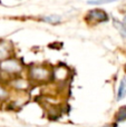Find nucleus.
Instances as JSON below:
<instances>
[{"instance_id": "nucleus-1", "label": "nucleus", "mask_w": 126, "mask_h": 127, "mask_svg": "<svg viewBox=\"0 0 126 127\" xmlns=\"http://www.w3.org/2000/svg\"><path fill=\"white\" fill-rule=\"evenodd\" d=\"M0 69L6 71L7 74H16L20 71L21 67L20 64L15 59H3L0 63Z\"/></svg>"}, {"instance_id": "nucleus-2", "label": "nucleus", "mask_w": 126, "mask_h": 127, "mask_svg": "<svg viewBox=\"0 0 126 127\" xmlns=\"http://www.w3.org/2000/svg\"><path fill=\"white\" fill-rule=\"evenodd\" d=\"M86 19L89 21H96V22H105L109 19L108 15L102 9H93L87 12Z\"/></svg>"}, {"instance_id": "nucleus-3", "label": "nucleus", "mask_w": 126, "mask_h": 127, "mask_svg": "<svg viewBox=\"0 0 126 127\" xmlns=\"http://www.w3.org/2000/svg\"><path fill=\"white\" fill-rule=\"evenodd\" d=\"M30 77L35 80H46L49 77V71L42 67H32L30 69Z\"/></svg>"}, {"instance_id": "nucleus-4", "label": "nucleus", "mask_w": 126, "mask_h": 127, "mask_svg": "<svg viewBox=\"0 0 126 127\" xmlns=\"http://www.w3.org/2000/svg\"><path fill=\"white\" fill-rule=\"evenodd\" d=\"M126 97V78H122L120 84V87H118L117 90V96H116V99L117 100H122Z\"/></svg>"}, {"instance_id": "nucleus-5", "label": "nucleus", "mask_w": 126, "mask_h": 127, "mask_svg": "<svg viewBox=\"0 0 126 127\" xmlns=\"http://www.w3.org/2000/svg\"><path fill=\"white\" fill-rule=\"evenodd\" d=\"M113 21H114V26L118 29L121 36H122L123 39L126 41V25L124 24V22H121V21H118V20H116V19H114Z\"/></svg>"}, {"instance_id": "nucleus-6", "label": "nucleus", "mask_w": 126, "mask_h": 127, "mask_svg": "<svg viewBox=\"0 0 126 127\" xmlns=\"http://www.w3.org/2000/svg\"><path fill=\"white\" fill-rule=\"evenodd\" d=\"M42 20L46 21V22H48V24H58V22H60L62 18H60V16L51 15V16H46V17H44Z\"/></svg>"}, {"instance_id": "nucleus-7", "label": "nucleus", "mask_w": 126, "mask_h": 127, "mask_svg": "<svg viewBox=\"0 0 126 127\" xmlns=\"http://www.w3.org/2000/svg\"><path fill=\"white\" fill-rule=\"evenodd\" d=\"M126 121V106H123L118 109L116 115V122H124Z\"/></svg>"}, {"instance_id": "nucleus-8", "label": "nucleus", "mask_w": 126, "mask_h": 127, "mask_svg": "<svg viewBox=\"0 0 126 127\" xmlns=\"http://www.w3.org/2000/svg\"><path fill=\"white\" fill-rule=\"evenodd\" d=\"M9 53H10V50L8 47H6V44H0V60L6 59Z\"/></svg>"}, {"instance_id": "nucleus-9", "label": "nucleus", "mask_w": 126, "mask_h": 127, "mask_svg": "<svg viewBox=\"0 0 126 127\" xmlns=\"http://www.w3.org/2000/svg\"><path fill=\"white\" fill-rule=\"evenodd\" d=\"M117 0H88L87 3L88 4H95V6H98V4H105V3H112V2H115Z\"/></svg>"}, {"instance_id": "nucleus-10", "label": "nucleus", "mask_w": 126, "mask_h": 127, "mask_svg": "<svg viewBox=\"0 0 126 127\" xmlns=\"http://www.w3.org/2000/svg\"><path fill=\"white\" fill-rule=\"evenodd\" d=\"M6 96H7V92L0 86V98H4Z\"/></svg>"}, {"instance_id": "nucleus-11", "label": "nucleus", "mask_w": 126, "mask_h": 127, "mask_svg": "<svg viewBox=\"0 0 126 127\" xmlns=\"http://www.w3.org/2000/svg\"><path fill=\"white\" fill-rule=\"evenodd\" d=\"M123 22H124V24L126 25V16H125V17H124V20H123Z\"/></svg>"}]
</instances>
